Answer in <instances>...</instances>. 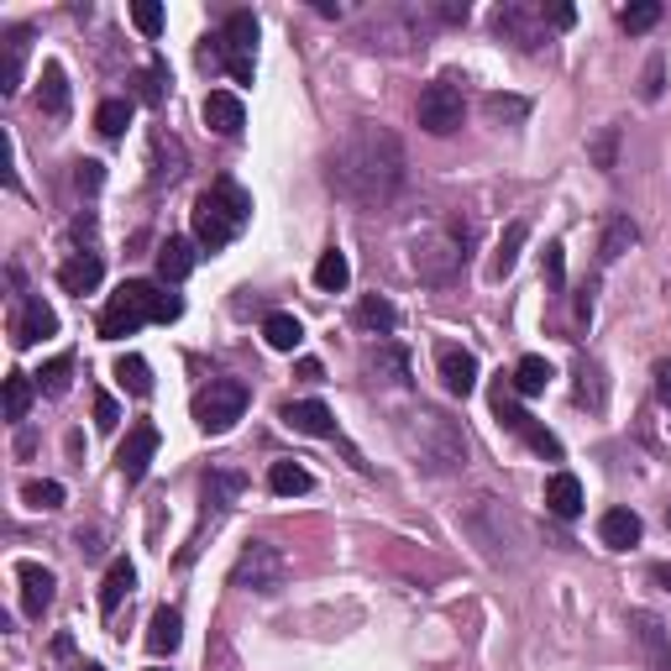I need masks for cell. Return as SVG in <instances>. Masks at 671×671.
<instances>
[{"instance_id": "db71d44e", "label": "cell", "mask_w": 671, "mask_h": 671, "mask_svg": "<svg viewBox=\"0 0 671 671\" xmlns=\"http://www.w3.org/2000/svg\"><path fill=\"white\" fill-rule=\"evenodd\" d=\"M431 11H435V26H467V17H473L467 0H435Z\"/></svg>"}, {"instance_id": "44dd1931", "label": "cell", "mask_w": 671, "mask_h": 671, "mask_svg": "<svg viewBox=\"0 0 671 671\" xmlns=\"http://www.w3.org/2000/svg\"><path fill=\"white\" fill-rule=\"evenodd\" d=\"M100 279H106L100 252H74V258L58 262V289H64V294H95Z\"/></svg>"}, {"instance_id": "f35d334b", "label": "cell", "mask_w": 671, "mask_h": 671, "mask_svg": "<svg viewBox=\"0 0 671 671\" xmlns=\"http://www.w3.org/2000/svg\"><path fill=\"white\" fill-rule=\"evenodd\" d=\"M131 110H137V100H121V95H116V100H100V110H95V131H100V137H110V142H121V137H127V127H131Z\"/></svg>"}, {"instance_id": "91938a15", "label": "cell", "mask_w": 671, "mask_h": 671, "mask_svg": "<svg viewBox=\"0 0 671 671\" xmlns=\"http://www.w3.org/2000/svg\"><path fill=\"white\" fill-rule=\"evenodd\" d=\"M650 583H661V587L671 593V562H656V566H650Z\"/></svg>"}, {"instance_id": "f1b7e54d", "label": "cell", "mask_w": 671, "mask_h": 671, "mask_svg": "<svg viewBox=\"0 0 671 671\" xmlns=\"http://www.w3.org/2000/svg\"><path fill=\"white\" fill-rule=\"evenodd\" d=\"M152 158H158V169H152V184H178L184 169H190V158H184V142L169 137V131H158L152 137Z\"/></svg>"}, {"instance_id": "f907efd6", "label": "cell", "mask_w": 671, "mask_h": 671, "mask_svg": "<svg viewBox=\"0 0 671 671\" xmlns=\"http://www.w3.org/2000/svg\"><path fill=\"white\" fill-rule=\"evenodd\" d=\"M661 89H667V58L650 53L646 74H640V100H661Z\"/></svg>"}, {"instance_id": "ba28073f", "label": "cell", "mask_w": 671, "mask_h": 671, "mask_svg": "<svg viewBox=\"0 0 671 671\" xmlns=\"http://www.w3.org/2000/svg\"><path fill=\"white\" fill-rule=\"evenodd\" d=\"M435 32V11L431 6H383L368 26V43L372 47H393V53H414L425 47Z\"/></svg>"}, {"instance_id": "bcb514c9", "label": "cell", "mask_w": 671, "mask_h": 671, "mask_svg": "<svg viewBox=\"0 0 671 671\" xmlns=\"http://www.w3.org/2000/svg\"><path fill=\"white\" fill-rule=\"evenodd\" d=\"M483 110H488L494 121H504V127H520L524 116H530V100H520V95H488Z\"/></svg>"}, {"instance_id": "7c38bea8", "label": "cell", "mask_w": 671, "mask_h": 671, "mask_svg": "<svg viewBox=\"0 0 671 671\" xmlns=\"http://www.w3.org/2000/svg\"><path fill=\"white\" fill-rule=\"evenodd\" d=\"M462 116H467V100H462V89H456V74H441L435 85L420 89V106H414L420 131H431V137H452V131L462 127Z\"/></svg>"}, {"instance_id": "11a10c76", "label": "cell", "mask_w": 671, "mask_h": 671, "mask_svg": "<svg viewBox=\"0 0 671 671\" xmlns=\"http://www.w3.org/2000/svg\"><path fill=\"white\" fill-rule=\"evenodd\" d=\"M95 425H100V431H116V425H121V404H116L110 393H95Z\"/></svg>"}, {"instance_id": "e7e4bbea", "label": "cell", "mask_w": 671, "mask_h": 671, "mask_svg": "<svg viewBox=\"0 0 671 671\" xmlns=\"http://www.w3.org/2000/svg\"><path fill=\"white\" fill-rule=\"evenodd\" d=\"M152 671H163V667H152Z\"/></svg>"}, {"instance_id": "d6a6232c", "label": "cell", "mask_w": 671, "mask_h": 671, "mask_svg": "<svg viewBox=\"0 0 671 671\" xmlns=\"http://www.w3.org/2000/svg\"><path fill=\"white\" fill-rule=\"evenodd\" d=\"M178 640H184V614L163 604L158 614H152V625H148V650H152V656H174Z\"/></svg>"}, {"instance_id": "ab89813d", "label": "cell", "mask_w": 671, "mask_h": 671, "mask_svg": "<svg viewBox=\"0 0 671 671\" xmlns=\"http://www.w3.org/2000/svg\"><path fill=\"white\" fill-rule=\"evenodd\" d=\"M357 325H362V331H372V336H389L393 325H399V310H393L383 294H368V300L357 304Z\"/></svg>"}, {"instance_id": "9a60e30c", "label": "cell", "mask_w": 671, "mask_h": 671, "mask_svg": "<svg viewBox=\"0 0 671 671\" xmlns=\"http://www.w3.org/2000/svg\"><path fill=\"white\" fill-rule=\"evenodd\" d=\"M47 336H58V315L43 294H17V310H11V347H37Z\"/></svg>"}, {"instance_id": "d590c367", "label": "cell", "mask_w": 671, "mask_h": 671, "mask_svg": "<svg viewBox=\"0 0 671 671\" xmlns=\"http://www.w3.org/2000/svg\"><path fill=\"white\" fill-rule=\"evenodd\" d=\"M163 95H169V64L163 58H152L148 68L131 74V100L137 106H163Z\"/></svg>"}, {"instance_id": "d4e9b609", "label": "cell", "mask_w": 671, "mask_h": 671, "mask_svg": "<svg viewBox=\"0 0 671 671\" xmlns=\"http://www.w3.org/2000/svg\"><path fill=\"white\" fill-rule=\"evenodd\" d=\"M640 535H646V524H640L635 509H604L598 515V541L608 551H629V545H640Z\"/></svg>"}, {"instance_id": "603a6c76", "label": "cell", "mask_w": 671, "mask_h": 671, "mask_svg": "<svg viewBox=\"0 0 671 671\" xmlns=\"http://www.w3.org/2000/svg\"><path fill=\"white\" fill-rule=\"evenodd\" d=\"M199 262V241L195 237H169L163 247H158V279L163 283H184L190 273H195Z\"/></svg>"}, {"instance_id": "6125c7cd", "label": "cell", "mask_w": 671, "mask_h": 671, "mask_svg": "<svg viewBox=\"0 0 671 671\" xmlns=\"http://www.w3.org/2000/svg\"><path fill=\"white\" fill-rule=\"evenodd\" d=\"M79 671H106V667H100V661H85V667H79Z\"/></svg>"}, {"instance_id": "277c9868", "label": "cell", "mask_w": 671, "mask_h": 671, "mask_svg": "<svg viewBox=\"0 0 671 671\" xmlns=\"http://www.w3.org/2000/svg\"><path fill=\"white\" fill-rule=\"evenodd\" d=\"M178 315H184L178 294H163L152 279H127L100 310V336L121 342V336H137L142 325H174Z\"/></svg>"}, {"instance_id": "4fadbf2b", "label": "cell", "mask_w": 671, "mask_h": 671, "mask_svg": "<svg viewBox=\"0 0 671 671\" xmlns=\"http://www.w3.org/2000/svg\"><path fill=\"white\" fill-rule=\"evenodd\" d=\"M494 32L504 43L524 47V53H535V47L551 43V22H545V6H524V0H504L494 11Z\"/></svg>"}, {"instance_id": "c3c4849f", "label": "cell", "mask_w": 671, "mask_h": 671, "mask_svg": "<svg viewBox=\"0 0 671 671\" xmlns=\"http://www.w3.org/2000/svg\"><path fill=\"white\" fill-rule=\"evenodd\" d=\"M656 22H661V6H656V0H635V6L619 11V26H625V32H650Z\"/></svg>"}, {"instance_id": "cb8c5ba5", "label": "cell", "mask_w": 671, "mask_h": 671, "mask_svg": "<svg viewBox=\"0 0 671 671\" xmlns=\"http://www.w3.org/2000/svg\"><path fill=\"white\" fill-rule=\"evenodd\" d=\"M368 372H372V383L383 378V383H393V389H410L414 378H410V351L399 347V342H378V347L368 351Z\"/></svg>"}, {"instance_id": "ee69618b", "label": "cell", "mask_w": 671, "mask_h": 671, "mask_svg": "<svg viewBox=\"0 0 671 671\" xmlns=\"http://www.w3.org/2000/svg\"><path fill=\"white\" fill-rule=\"evenodd\" d=\"M619 137H625V127H604L593 142H587L593 169H604V174H614V169H619Z\"/></svg>"}, {"instance_id": "ffe728a7", "label": "cell", "mask_w": 671, "mask_h": 671, "mask_svg": "<svg viewBox=\"0 0 671 671\" xmlns=\"http://www.w3.org/2000/svg\"><path fill=\"white\" fill-rule=\"evenodd\" d=\"M17 577H22V614H26V619H43L47 608H53L58 577H53L43 562H22V566H17Z\"/></svg>"}, {"instance_id": "5bb4252c", "label": "cell", "mask_w": 671, "mask_h": 671, "mask_svg": "<svg viewBox=\"0 0 671 671\" xmlns=\"http://www.w3.org/2000/svg\"><path fill=\"white\" fill-rule=\"evenodd\" d=\"M494 414H498V425H504L509 435H520L535 456H545V462H562V441L545 431V425H535V414H524L520 404L504 393V383H498V393H494Z\"/></svg>"}, {"instance_id": "9f6ffc18", "label": "cell", "mask_w": 671, "mask_h": 671, "mask_svg": "<svg viewBox=\"0 0 671 671\" xmlns=\"http://www.w3.org/2000/svg\"><path fill=\"white\" fill-rule=\"evenodd\" d=\"M656 399L671 410V357H661V362H656Z\"/></svg>"}, {"instance_id": "7402d4cb", "label": "cell", "mask_w": 671, "mask_h": 671, "mask_svg": "<svg viewBox=\"0 0 671 671\" xmlns=\"http://www.w3.org/2000/svg\"><path fill=\"white\" fill-rule=\"evenodd\" d=\"M205 127L216 131V137H241V127H247L241 95H231V89H210V95H205Z\"/></svg>"}, {"instance_id": "7bdbcfd3", "label": "cell", "mask_w": 671, "mask_h": 671, "mask_svg": "<svg viewBox=\"0 0 671 671\" xmlns=\"http://www.w3.org/2000/svg\"><path fill=\"white\" fill-rule=\"evenodd\" d=\"M116 378H121V389L137 393V399H148L152 393V368L137 357V351H127V357H116Z\"/></svg>"}, {"instance_id": "8992f818", "label": "cell", "mask_w": 671, "mask_h": 671, "mask_svg": "<svg viewBox=\"0 0 671 671\" xmlns=\"http://www.w3.org/2000/svg\"><path fill=\"white\" fill-rule=\"evenodd\" d=\"M473 258V226L467 220H441L431 231H420L410 241V268L420 283L431 289H446V283L462 279V268Z\"/></svg>"}, {"instance_id": "816d5d0a", "label": "cell", "mask_w": 671, "mask_h": 671, "mask_svg": "<svg viewBox=\"0 0 671 671\" xmlns=\"http://www.w3.org/2000/svg\"><path fill=\"white\" fill-rule=\"evenodd\" d=\"M131 26H137L142 37H158V32H163V6H152V0H137V6H131Z\"/></svg>"}, {"instance_id": "d6986e66", "label": "cell", "mask_w": 671, "mask_h": 671, "mask_svg": "<svg viewBox=\"0 0 671 671\" xmlns=\"http://www.w3.org/2000/svg\"><path fill=\"white\" fill-rule=\"evenodd\" d=\"M279 420L289 425L294 435H315V441H336V414L325 410L321 399H294V404H283Z\"/></svg>"}, {"instance_id": "6f0895ef", "label": "cell", "mask_w": 671, "mask_h": 671, "mask_svg": "<svg viewBox=\"0 0 671 671\" xmlns=\"http://www.w3.org/2000/svg\"><path fill=\"white\" fill-rule=\"evenodd\" d=\"M593 294H598V283H587L583 300H577V321H593Z\"/></svg>"}, {"instance_id": "681fc988", "label": "cell", "mask_w": 671, "mask_h": 671, "mask_svg": "<svg viewBox=\"0 0 671 671\" xmlns=\"http://www.w3.org/2000/svg\"><path fill=\"white\" fill-rule=\"evenodd\" d=\"M100 184H106V163H100V158H79V163H74V190H79V195H95Z\"/></svg>"}, {"instance_id": "8d00e7d4", "label": "cell", "mask_w": 671, "mask_h": 671, "mask_svg": "<svg viewBox=\"0 0 671 671\" xmlns=\"http://www.w3.org/2000/svg\"><path fill=\"white\" fill-rule=\"evenodd\" d=\"M347 283H351L347 252H342V247H325L321 262H315V289H321V294H342Z\"/></svg>"}, {"instance_id": "4dcf8cb0", "label": "cell", "mask_w": 671, "mask_h": 671, "mask_svg": "<svg viewBox=\"0 0 671 671\" xmlns=\"http://www.w3.org/2000/svg\"><path fill=\"white\" fill-rule=\"evenodd\" d=\"M524 241H530V226H524V220H509V226H504V237H498V247H494V262H488V273H494V279H509V273L520 268Z\"/></svg>"}, {"instance_id": "b9f144b4", "label": "cell", "mask_w": 671, "mask_h": 671, "mask_svg": "<svg viewBox=\"0 0 671 671\" xmlns=\"http://www.w3.org/2000/svg\"><path fill=\"white\" fill-rule=\"evenodd\" d=\"M32 393H37V383H32L26 372H6V420L22 425L26 410H32Z\"/></svg>"}, {"instance_id": "2e32d148", "label": "cell", "mask_w": 671, "mask_h": 671, "mask_svg": "<svg viewBox=\"0 0 671 671\" xmlns=\"http://www.w3.org/2000/svg\"><path fill=\"white\" fill-rule=\"evenodd\" d=\"M158 446H163V435H158V425H152V420H137V425L127 431L121 452H116V467H121V477H127V488H137V483L148 477Z\"/></svg>"}, {"instance_id": "484cf974", "label": "cell", "mask_w": 671, "mask_h": 671, "mask_svg": "<svg viewBox=\"0 0 671 671\" xmlns=\"http://www.w3.org/2000/svg\"><path fill=\"white\" fill-rule=\"evenodd\" d=\"M545 515H556V520H577L583 515V483H577V473L545 477Z\"/></svg>"}, {"instance_id": "6da1fadb", "label": "cell", "mask_w": 671, "mask_h": 671, "mask_svg": "<svg viewBox=\"0 0 671 671\" xmlns=\"http://www.w3.org/2000/svg\"><path fill=\"white\" fill-rule=\"evenodd\" d=\"M325 190L357 210H383L404 190V142L378 121H351L325 152Z\"/></svg>"}, {"instance_id": "1f68e13d", "label": "cell", "mask_w": 671, "mask_h": 671, "mask_svg": "<svg viewBox=\"0 0 671 671\" xmlns=\"http://www.w3.org/2000/svg\"><path fill=\"white\" fill-rule=\"evenodd\" d=\"M268 488H273L279 498H300V494L315 488V473H310L304 462H294V456H283V462L268 467Z\"/></svg>"}, {"instance_id": "ac0fdd59", "label": "cell", "mask_w": 671, "mask_h": 671, "mask_svg": "<svg viewBox=\"0 0 671 671\" xmlns=\"http://www.w3.org/2000/svg\"><path fill=\"white\" fill-rule=\"evenodd\" d=\"M435 372H441L446 393H456V399H467V393L477 389V357L467 347H456V342H441V347H435Z\"/></svg>"}, {"instance_id": "f546056e", "label": "cell", "mask_w": 671, "mask_h": 671, "mask_svg": "<svg viewBox=\"0 0 671 671\" xmlns=\"http://www.w3.org/2000/svg\"><path fill=\"white\" fill-rule=\"evenodd\" d=\"M131 593H137V566L127 562V556H121V562H110L106 566V583H100V614H116V608L127 604Z\"/></svg>"}, {"instance_id": "f5cc1de1", "label": "cell", "mask_w": 671, "mask_h": 671, "mask_svg": "<svg viewBox=\"0 0 671 671\" xmlns=\"http://www.w3.org/2000/svg\"><path fill=\"white\" fill-rule=\"evenodd\" d=\"M545 283H551V289H566V247L562 241L545 247Z\"/></svg>"}, {"instance_id": "94428289", "label": "cell", "mask_w": 671, "mask_h": 671, "mask_svg": "<svg viewBox=\"0 0 671 671\" xmlns=\"http://www.w3.org/2000/svg\"><path fill=\"white\" fill-rule=\"evenodd\" d=\"M79 551H85V556H100V535H95V530H79Z\"/></svg>"}, {"instance_id": "be15d7a7", "label": "cell", "mask_w": 671, "mask_h": 671, "mask_svg": "<svg viewBox=\"0 0 671 671\" xmlns=\"http://www.w3.org/2000/svg\"><path fill=\"white\" fill-rule=\"evenodd\" d=\"M667 524H671V509H667Z\"/></svg>"}, {"instance_id": "74e56055", "label": "cell", "mask_w": 671, "mask_h": 671, "mask_svg": "<svg viewBox=\"0 0 671 671\" xmlns=\"http://www.w3.org/2000/svg\"><path fill=\"white\" fill-rule=\"evenodd\" d=\"M551 378H556V372H551L545 357H520V362H515V378H509V389L524 393V399H535V393L551 389Z\"/></svg>"}, {"instance_id": "30bf717a", "label": "cell", "mask_w": 671, "mask_h": 671, "mask_svg": "<svg viewBox=\"0 0 671 671\" xmlns=\"http://www.w3.org/2000/svg\"><path fill=\"white\" fill-rule=\"evenodd\" d=\"M289 583V556H283L273 541H247L241 545V556L231 562V587L241 593H279Z\"/></svg>"}, {"instance_id": "5b68a950", "label": "cell", "mask_w": 671, "mask_h": 671, "mask_svg": "<svg viewBox=\"0 0 671 671\" xmlns=\"http://www.w3.org/2000/svg\"><path fill=\"white\" fill-rule=\"evenodd\" d=\"M247 220H252V195L241 190L237 178H216V184L195 199L190 226H195L199 252H210V258H216V252H226V247L247 231Z\"/></svg>"}, {"instance_id": "e575fe53", "label": "cell", "mask_w": 671, "mask_h": 671, "mask_svg": "<svg viewBox=\"0 0 671 671\" xmlns=\"http://www.w3.org/2000/svg\"><path fill=\"white\" fill-rule=\"evenodd\" d=\"M262 342H268L273 351H294L304 342L300 315H289V310H268V315H262Z\"/></svg>"}, {"instance_id": "e0dca14e", "label": "cell", "mask_w": 671, "mask_h": 671, "mask_svg": "<svg viewBox=\"0 0 671 671\" xmlns=\"http://www.w3.org/2000/svg\"><path fill=\"white\" fill-rule=\"evenodd\" d=\"M629 629H635V646L646 656L650 671H671V635L661 625V614H650V608H635L629 614Z\"/></svg>"}, {"instance_id": "f6af8a7d", "label": "cell", "mask_w": 671, "mask_h": 671, "mask_svg": "<svg viewBox=\"0 0 671 671\" xmlns=\"http://www.w3.org/2000/svg\"><path fill=\"white\" fill-rule=\"evenodd\" d=\"M64 483H53V477H43V483H37V477H32V483H26L22 488V504L26 509H64Z\"/></svg>"}, {"instance_id": "83f0119b", "label": "cell", "mask_w": 671, "mask_h": 671, "mask_svg": "<svg viewBox=\"0 0 671 671\" xmlns=\"http://www.w3.org/2000/svg\"><path fill=\"white\" fill-rule=\"evenodd\" d=\"M37 110H43L47 121H64L68 116V74L58 58H47L43 64V79H37Z\"/></svg>"}, {"instance_id": "7a4b0ae2", "label": "cell", "mask_w": 671, "mask_h": 671, "mask_svg": "<svg viewBox=\"0 0 671 671\" xmlns=\"http://www.w3.org/2000/svg\"><path fill=\"white\" fill-rule=\"evenodd\" d=\"M399 446L425 477H456L467 467V431L446 410L420 404L399 420Z\"/></svg>"}, {"instance_id": "680465c9", "label": "cell", "mask_w": 671, "mask_h": 671, "mask_svg": "<svg viewBox=\"0 0 671 671\" xmlns=\"http://www.w3.org/2000/svg\"><path fill=\"white\" fill-rule=\"evenodd\" d=\"M300 378H304V383H321V378H325V368H321V362H315V357H304V362H300Z\"/></svg>"}, {"instance_id": "9c48e42d", "label": "cell", "mask_w": 671, "mask_h": 671, "mask_svg": "<svg viewBox=\"0 0 671 671\" xmlns=\"http://www.w3.org/2000/svg\"><path fill=\"white\" fill-rule=\"evenodd\" d=\"M247 404H252V389H247L241 378H210V383L195 393V425L205 435H226L241 414H247Z\"/></svg>"}, {"instance_id": "836d02e7", "label": "cell", "mask_w": 671, "mask_h": 671, "mask_svg": "<svg viewBox=\"0 0 671 671\" xmlns=\"http://www.w3.org/2000/svg\"><path fill=\"white\" fill-rule=\"evenodd\" d=\"M635 241H640V226H635V220H629V216H608L604 237H598V262H604V268H608V262H619Z\"/></svg>"}, {"instance_id": "60d3db41", "label": "cell", "mask_w": 671, "mask_h": 671, "mask_svg": "<svg viewBox=\"0 0 671 671\" xmlns=\"http://www.w3.org/2000/svg\"><path fill=\"white\" fill-rule=\"evenodd\" d=\"M577 404H587V410H604V404H608L604 368H598L593 357H583V362H577Z\"/></svg>"}, {"instance_id": "7dc6e473", "label": "cell", "mask_w": 671, "mask_h": 671, "mask_svg": "<svg viewBox=\"0 0 671 671\" xmlns=\"http://www.w3.org/2000/svg\"><path fill=\"white\" fill-rule=\"evenodd\" d=\"M68 378H74V357H53L43 372H37V389L47 393V399H58V393H68Z\"/></svg>"}, {"instance_id": "8fae6325", "label": "cell", "mask_w": 671, "mask_h": 671, "mask_svg": "<svg viewBox=\"0 0 671 671\" xmlns=\"http://www.w3.org/2000/svg\"><path fill=\"white\" fill-rule=\"evenodd\" d=\"M241 494H247V473H237V467H205V477H199V498H205V509H199V530H195V541L184 545V556H178V566H190V562H195L199 535H205L210 524L226 520V509H231V504H237Z\"/></svg>"}, {"instance_id": "3957f363", "label": "cell", "mask_w": 671, "mask_h": 671, "mask_svg": "<svg viewBox=\"0 0 671 671\" xmlns=\"http://www.w3.org/2000/svg\"><path fill=\"white\" fill-rule=\"evenodd\" d=\"M462 530L473 535V545L494 566H520L530 556V530H524V520L509 504H498L494 494H477L462 509Z\"/></svg>"}, {"instance_id": "52a82bcc", "label": "cell", "mask_w": 671, "mask_h": 671, "mask_svg": "<svg viewBox=\"0 0 671 671\" xmlns=\"http://www.w3.org/2000/svg\"><path fill=\"white\" fill-rule=\"evenodd\" d=\"M205 43L210 47H199V64H216L237 85H252V74H258V17L252 11H231L216 37H205Z\"/></svg>"}, {"instance_id": "4316f807", "label": "cell", "mask_w": 671, "mask_h": 671, "mask_svg": "<svg viewBox=\"0 0 671 671\" xmlns=\"http://www.w3.org/2000/svg\"><path fill=\"white\" fill-rule=\"evenodd\" d=\"M6 64H0V95H17L22 89V68H26V47H32V26H6Z\"/></svg>"}]
</instances>
